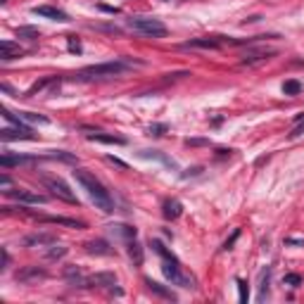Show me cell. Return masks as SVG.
<instances>
[{
  "instance_id": "4dcf8cb0",
  "label": "cell",
  "mask_w": 304,
  "mask_h": 304,
  "mask_svg": "<svg viewBox=\"0 0 304 304\" xmlns=\"http://www.w3.org/2000/svg\"><path fill=\"white\" fill-rule=\"evenodd\" d=\"M283 283H285V285H292V288H299V285H302V276H299V273H285V276H283Z\"/></svg>"
},
{
  "instance_id": "9a60e30c",
  "label": "cell",
  "mask_w": 304,
  "mask_h": 304,
  "mask_svg": "<svg viewBox=\"0 0 304 304\" xmlns=\"http://www.w3.org/2000/svg\"><path fill=\"white\" fill-rule=\"evenodd\" d=\"M181 211H183V204H181V200H176V197H171V200H164L162 204V214L164 219H179Z\"/></svg>"
},
{
  "instance_id": "7402d4cb",
  "label": "cell",
  "mask_w": 304,
  "mask_h": 304,
  "mask_svg": "<svg viewBox=\"0 0 304 304\" xmlns=\"http://www.w3.org/2000/svg\"><path fill=\"white\" fill-rule=\"evenodd\" d=\"M19 119H22V121H29V124H48V121H50L48 117L36 114V112H19Z\"/></svg>"
},
{
  "instance_id": "4316f807",
  "label": "cell",
  "mask_w": 304,
  "mask_h": 304,
  "mask_svg": "<svg viewBox=\"0 0 304 304\" xmlns=\"http://www.w3.org/2000/svg\"><path fill=\"white\" fill-rule=\"evenodd\" d=\"M269 55H273V50H262V53H250L242 64H252V62H259V60H269Z\"/></svg>"
},
{
  "instance_id": "8d00e7d4",
  "label": "cell",
  "mask_w": 304,
  "mask_h": 304,
  "mask_svg": "<svg viewBox=\"0 0 304 304\" xmlns=\"http://www.w3.org/2000/svg\"><path fill=\"white\" fill-rule=\"evenodd\" d=\"M8 264H10V254L8 250H3V271H8Z\"/></svg>"
},
{
  "instance_id": "7c38bea8",
  "label": "cell",
  "mask_w": 304,
  "mask_h": 304,
  "mask_svg": "<svg viewBox=\"0 0 304 304\" xmlns=\"http://www.w3.org/2000/svg\"><path fill=\"white\" fill-rule=\"evenodd\" d=\"M64 281L69 285H74V288H86L88 285V278H83L81 269H76V266H67L64 269Z\"/></svg>"
},
{
  "instance_id": "f35d334b",
  "label": "cell",
  "mask_w": 304,
  "mask_h": 304,
  "mask_svg": "<svg viewBox=\"0 0 304 304\" xmlns=\"http://www.w3.org/2000/svg\"><path fill=\"white\" fill-rule=\"evenodd\" d=\"M186 145H207V141H200V138H193V141H190V138H188Z\"/></svg>"
},
{
  "instance_id": "277c9868",
  "label": "cell",
  "mask_w": 304,
  "mask_h": 304,
  "mask_svg": "<svg viewBox=\"0 0 304 304\" xmlns=\"http://www.w3.org/2000/svg\"><path fill=\"white\" fill-rule=\"evenodd\" d=\"M126 26L143 33V36H150V38H164L166 36V26L159 19H152V17H131L126 22Z\"/></svg>"
},
{
  "instance_id": "d4e9b609",
  "label": "cell",
  "mask_w": 304,
  "mask_h": 304,
  "mask_svg": "<svg viewBox=\"0 0 304 304\" xmlns=\"http://www.w3.org/2000/svg\"><path fill=\"white\" fill-rule=\"evenodd\" d=\"M112 233H117L119 238H126V240H133L136 238V228L121 224V226H112Z\"/></svg>"
},
{
  "instance_id": "f1b7e54d",
  "label": "cell",
  "mask_w": 304,
  "mask_h": 304,
  "mask_svg": "<svg viewBox=\"0 0 304 304\" xmlns=\"http://www.w3.org/2000/svg\"><path fill=\"white\" fill-rule=\"evenodd\" d=\"M50 159H62V162H69V164H76V157L69 155V152H64V150H55V152H50Z\"/></svg>"
},
{
  "instance_id": "d590c367",
  "label": "cell",
  "mask_w": 304,
  "mask_h": 304,
  "mask_svg": "<svg viewBox=\"0 0 304 304\" xmlns=\"http://www.w3.org/2000/svg\"><path fill=\"white\" fill-rule=\"evenodd\" d=\"M107 162L117 164V166H121V169H128V166H126V162H121V159H117V157H107Z\"/></svg>"
},
{
  "instance_id": "2e32d148",
  "label": "cell",
  "mask_w": 304,
  "mask_h": 304,
  "mask_svg": "<svg viewBox=\"0 0 304 304\" xmlns=\"http://www.w3.org/2000/svg\"><path fill=\"white\" fill-rule=\"evenodd\" d=\"M48 273L43 271V269H38V266H29V269H24V271L17 273V278L22 283H31V281H43Z\"/></svg>"
},
{
  "instance_id": "603a6c76",
  "label": "cell",
  "mask_w": 304,
  "mask_h": 304,
  "mask_svg": "<svg viewBox=\"0 0 304 304\" xmlns=\"http://www.w3.org/2000/svg\"><path fill=\"white\" fill-rule=\"evenodd\" d=\"M53 81H55V76H50V78H43V81H36V83H33V86H31V88H29V91H26V93L22 95V98H31V95L40 93V91H43V88H46V86H50Z\"/></svg>"
},
{
  "instance_id": "ffe728a7",
  "label": "cell",
  "mask_w": 304,
  "mask_h": 304,
  "mask_svg": "<svg viewBox=\"0 0 304 304\" xmlns=\"http://www.w3.org/2000/svg\"><path fill=\"white\" fill-rule=\"evenodd\" d=\"M145 285H148L150 292H155V295L164 297V299H176V295H173L171 290H166L164 285H159V283H155L152 278H145Z\"/></svg>"
},
{
  "instance_id": "44dd1931",
  "label": "cell",
  "mask_w": 304,
  "mask_h": 304,
  "mask_svg": "<svg viewBox=\"0 0 304 304\" xmlns=\"http://www.w3.org/2000/svg\"><path fill=\"white\" fill-rule=\"evenodd\" d=\"M141 157H145V159H159V162H164L166 166H176L173 164V159H169V157H164L159 150H143Z\"/></svg>"
},
{
  "instance_id": "52a82bcc",
  "label": "cell",
  "mask_w": 304,
  "mask_h": 304,
  "mask_svg": "<svg viewBox=\"0 0 304 304\" xmlns=\"http://www.w3.org/2000/svg\"><path fill=\"white\" fill-rule=\"evenodd\" d=\"M88 285H102V288H109L112 292L121 295V290L114 288V285H117V276H114V273H109V271H102V273L91 276V278H88Z\"/></svg>"
},
{
  "instance_id": "6da1fadb",
  "label": "cell",
  "mask_w": 304,
  "mask_h": 304,
  "mask_svg": "<svg viewBox=\"0 0 304 304\" xmlns=\"http://www.w3.org/2000/svg\"><path fill=\"white\" fill-rule=\"evenodd\" d=\"M74 179H76V183H81V188L88 193V197L95 202L98 209L105 211V214L114 211V200H112L107 188L95 179V173H91L88 169H74Z\"/></svg>"
},
{
  "instance_id": "484cf974",
  "label": "cell",
  "mask_w": 304,
  "mask_h": 304,
  "mask_svg": "<svg viewBox=\"0 0 304 304\" xmlns=\"http://www.w3.org/2000/svg\"><path fill=\"white\" fill-rule=\"evenodd\" d=\"M283 93L285 95H299L302 93V83H299L297 78H290V81L283 83Z\"/></svg>"
},
{
  "instance_id": "d6a6232c",
  "label": "cell",
  "mask_w": 304,
  "mask_h": 304,
  "mask_svg": "<svg viewBox=\"0 0 304 304\" xmlns=\"http://www.w3.org/2000/svg\"><path fill=\"white\" fill-rule=\"evenodd\" d=\"M64 254H67V247H55L48 252V259H62Z\"/></svg>"
},
{
  "instance_id": "ac0fdd59",
  "label": "cell",
  "mask_w": 304,
  "mask_h": 304,
  "mask_svg": "<svg viewBox=\"0 0 304 304\" xmlns=\"http://www.w3.org/2000/svg\"><path fill=\"white\" fill-rule=\"evenodd\" d=\"M33 157H26V155H3L0 157V164L8 169V166H19V164H31Z\"/></svg>"
},
{
  "instance_id": "8992f818",
  "label": "cell",
  "mask_w": 304,
  "mask_h": 304,
  "mask_svg": "<svg viewBox=\"0 0 304 304\" xmlns=\"http://www.w3.org/2000/svg\"><path fill=\"white\" fill-rule=\"evenodd\" d=\"M0 141L3 143H10V141H36V133L29 128V126H8L0 131Z\"/></svg>"
},
{
  "instance_id": "d6986e66",
  "label": "cell",
  "mask_w": 304,
  "mask_h": 304,
  "mask_svg": "<svg viewBox=\"0 0 304 304\" xmlns=\"http://www.w3.org/2000/svg\"><path fill=\"white\" fill-rule=\"evenodd\" d=\"M86 250L91 252V254H102V257L112 254V247H109V242H105V240H91V242H86Z\"/></svg>"
},
{
  "instance_id": "1f68e13d",
  "label": "cell",
  "mask_w": 304,
  "mask_h": 304,
  "mask_svg": "<svg viewBox=\"0 0 304 304\" xmlns=\"http://www.w3.org/2000/svg\"><path fill=\"white\" fill-rule=\"evenodd\" d=\"M238 238H240V228H235V231H233V235H231V238H228V240L224 242V247H221V250H224V252H228V250H231V247H233V245H235V240H238Z\"/></svg>"
},
{
  "instance_id": "8fae6325",
  "label": "cell",
  "mask_w": 304,
  "mask_h": 304,
  "mask_svg": "<svg viewBox=\"0 0 304 304\" xmlns=\"http://www.w3.org/2000/svg\"><path fill=\"white\" fill-rule=\"evenodd\" d=\"M24 50L19 48V43H12V40H3L0 43V60L3 62H10V60H15V57H22Z\"/></svg>"
},
{
  "instance_id": "3957f363",
  "label": "cell",
  "mask_w": 304,
  "mask_h": 304,
  "mask_svg": "<svg viewBox=\"0 0 304 304\" xmlns=\"http://www.w3.org/2000/svg\"><path fill=\"white\" fill-rule=\"evenodd\" d=\"M133 62L128 60H114V62H105V64H93V67H86L76 74L78 81H91V78H102V76H119L124 74L126 69H131Z\"/></svg>"
},
{
  "instance_id": "f546056e",
  "label": "cell",
  "mask_w": 304,
  "mask_h": 304,
  "mask_svg": "<svg viewBox=\"0 0 304 304\" xmlns=\"http://www.w3.org/2000/svg\"><path fill=\"white\" fill-rule=\"evenodd\" d=\"M238 292H240V304H247V299H250V288H247V283L242 281V278H238Z\"/></svg>"
},
{
  "instance_id": "836d02e7",
  "label": "cell",
  "mask_w": 304,
  "mask_h": 304,
  "mask_svg": "<svg viewBox=\"0 0 304 304\" xmlns=\"http://www.w3.org/2000/svg\"><path fill=\"white\" fill-rule=\"evenodd\" d=\"M148 131H150V136H162V133L166 131V124H152Z\"/></svg>"
},
{
  "instance_id": "83f0119b",
  "label": "cell",
  "mask_w": 304,
  "mask_h": 304,
  "mask_svg": "<svg viewBox=\"0 0 304 304\" xmlns=\"http://www.w3.org/2000/svg\"><path fill=\"white\" fill-rule=\"evenodd\" d=\"M304 133V114H297L295 117V126L290 128V138H299Z\"/></svg>"
},
{
  "instance_id": "5b68a950",
  "label": "cell",
  "mask_w": 304,
  "mask_h": 304,
  "mask_svg": "<svg viewBox=\"0 0 304 304\" xmlns=\"http://www.w3.org/2000/svg\"><path fill=\"white\" fill-rule=\"evenodd\" d=\"M43 186L50 190V195L57 197V200H64V202L69 204H78V197L74 195V190H71L62 179H53V176H43Z\"/></svg>"
},
{
  "instance_id": "74e56055",
  "label": "cell",
  "mask_w": 304,
  "mask_h": 304,
  "mask_svg": "<svg viewBox=\"0 0 304 304\" xmlns=\"http://www.w3.org/2000/svg\"><path fill=\"white\" fill-rule=\"evenodd\" d=\"M0 186H3L5 190H8V188L12 186V181H10V176H0Z\"/></svg>"
},
{
  "instance_id": "ba28073f",
  "label": "cell",
  "mask_w": 304,
  "mask_h": 304,
  "mask_svg": "<svg viewBox=\"0 0 304 304\" xmlns=\"http://www.w3.org/2000/svg\"><path fill=\"white\" fill-rule=\"evenodd\" d=\"M31 12L38 17H48V19H53V22H69V15H67V12H62V10H57V8H50V5H38V8H33Z\"/></svg>"
},
{
  "instance_id": "e575fe53",
  "label": "cell",
  "mask_w": 304,
  "mask_h": 304,
  "mask_svg": "<svg viewBox=\"0 0 304 304\" xmlns=\"http://www.w3.org/2000/svg\"><path fill=\"white\" fill-rule=\"evenodd\" d=\"M69 50L71 53H81V43L76 40V36H69Z\"/></svg>"
},
{
  "instance_id": "5bb4252c",
  "label": "cell",
  "mask_w": 304,
  "mask_h": 304,
  "mask_svg": "<svg viewBox=\"0 0 304 304\" xmlns=\"http://www.w3.org/2000/svg\"><path fill=\"white\" fill-rule=\"evenodd\" d=\"M88 141L105 143V145H126V138H121V136H109V133H100V131L88 133Z\"/></svg>"
},
{
  "instance_id": "e0dca14e",
  "label": "cell",
  "mask_w": 304,
  "mask_h": 304,
  "mask_svg": "<svg viewBox=\"0 0 304 304\" xmlns=\"http://www.w3.org/2000/svg\"><path fill=\"white\" fill-rule=\"evenodd\" d=\"M126 247H128V259H131L133 262V266H141L143 264V257H145V254H143V245L138 240H136V238H133V240H128V245H126Z\"/></svg>"
},
{
  "instance_id": "4fadbf2b",
  "label": "cell",
  "mask_w": 304,
  "mask_h": 304,
  "mask_svg": "<svg viewBox=\"0 0 304 304\" xmlns=\"http://www.w3.org/2000/svg\"><path fill=\"white\" fill-rule=\"evenodd\" d=\"M40 224H57V226H67V228H86L83 221L76 219H67V216H38Z\"/></svg>"
},
{
  "instance_id": "7a4b0ae2",
  "label": "cell",
  "mask_w": 304,
  "mask_h": 304,
  "mask_svg": "<svg viewBox=\"0 0 304 304\" xmlns=\"http://www.w3.org/2000/svg\"><path fill=\"white\" fill-rule=\"evenodd\" d=\"M152 250H155L157 254H159V259H162V273L171 285H179V288H195L193 278L181 269V262L176 259V254H173L171 250H166L162 240H152Z\"/></svg>"
},
{
  "instance_id": "cb8c5ba5",
  "label": "cell",
  "mask_w": 304,
  "mask_h": 304,
  "mask_svg": "<svg viewBox=\"0 0 304 304\" xmlns=\"http://www.w3.org/2000/svg\"><path fill=\"white\" fill-rule=\"evenodd\" d=\"M17 36L19 38H29V40H36L40 36V31L36 29V26H19L17 29Z\"/></svg>"
},
{
  "instance_id": "9c48e42d",
  "label": "cell",
  "mask_w": 304,
  "mask_h": 304,
  "mask_svg": "<svg viewBox=\"0 0 304 304\" xmlns=\"http://www.w3.org/2000/svg\"><path fill=\"white\" fill-rule=\"evenodd\" d=\"M10 197L17 200V202H26V204H46V197L38 195V193H31V190H8Z\"/></svg>"
},
{
  "instance_id": "30bf717a",
  "label": "cell",
  "mask_w": 304,
  "mask_h": 304,
  "mask_svg": "<svg viewBox=\"0 0 304 304\" xmlns=\"http://www.w3.org/2000/svg\"><path fill=\"white\" fill-rule=\"evenodd\" d=\"M55 242H57V235L55 233H33V235H26V238H24V245H26V247H36V245L48 247V245H55Z\"/></svg>"
}]
</instances>
